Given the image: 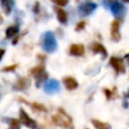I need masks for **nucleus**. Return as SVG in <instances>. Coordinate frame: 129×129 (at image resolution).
<instances>
[{
  "label": "nucleus",
  "instance_id": "1",
  "mask_svg": "<svg viewBox=\"0 0 129 129\" xmlns=\"http://www.w3.org/2000/svg\"><path fill=\"white\" fill-rule=\"evenodd\" d=\"M52 122L64 129H74V124H73V120L71 118V116L63 111L61 108H58L56 113L54 115H52L51 117Z\"/></svg>",
  "mask_w": 129,
  "mask_h": 129
},
{
  "label": "nucleus",
  "instance_id": "2",
  "mask_svg": "<svg viewBox=\"0 0 129 129\" xmlns=\"http://www.w3.org/2000/svg\"><path fill=\"white\" fill-rule=\"evenodd\" d=\"M40 43H41V47L43 48V50L46 52H49V53L53 52L57 48L55 36H54L53 32H51V31H46V32L42 33V35L40 37Z\"/></svg>",
  "mask_w": 129,
  "mask_h": 129
},
{
  "label": "nucleus",
  "instance_id": "3",
  "mask_svg": "<svg viewBox=\"0 0 129 129\" xmlns=\"http://www.w3.org/2000/svg\"><path fill=\"white\" fill-rule=\"evenodd\" d=\"M106 3L110 6L113 15L116 18H122L125 13V7L118 0H106Z\"/></svg>",
  "mask_w": 129,
  "mask_h": 129
},
{
  "label": "nucleus",
  "instance_id": "4",
  "mask_svg": "<svg viewBox=\"0 0 129 129\" xmlns=\"http://www.w3.org/2000/svg\"><path fill=\"white\" fill-rule=\"evenodd\" d=\"M19 117H20L21 123H22L23 125H25L26 127L32 128V129L36 127V122H35V120H33L32 118H30L29 115L27 114V112H26L23 108H21V109L19 110Z\"/></svg>",
  "mask_w": 129,
  "mask_h": 129
},
{
  "label": "nucleus",
  "instance_id": "5",
  "mask_svg": "<svg viewBox=\"0 0 129 129\" xmlns=\"http://www.w3.org/2000/svg\"><path fill=\"white\" fill-rule=\"evenodd\" d=\"M96 8H97V4H95L93 2H85V3H82V4L79 5L78 10H79V13L82 16H88Z\"/></svg>",
  "mask_w": 129,
  "mask_h": 129
},
{
  "label": "nucleus",
  "instance_id": "6",
  "mask_svg": "<svg viewBox=\"0 0 129 129\" xmlns=\"http://www.w3.org/2000/svg\"><path fill=\"white\" fill-rule=\"evenodd\" d=\"M109 63H110V66L114 69V71H115L117 74H124V73H125L124 63H123V60H122L120 57H117V56H112V57H110Z\"/></svg>",
  "mask_w": 129,
  "mask_h": 129
},
{
  "label": "nucleus",
  "instance_id": "7",
  "mask_svg": "<svg viewBox=\"0 0 129 129\" xmlns=\"http://www.w3.org/2000/svg\"><path fill=\"white\" fill-rule=\"evenodd\" d=\"M119 27H120L119 20L118 19L113 20L112 23H111V30H110L111 39L113 41H119L121 39V34H120V31H119Z\"/></svg>",
  "mask_w": 129,
  "mask_h": 129
},
{
  "label": "nucleus",
  "instance_id": "8",
  "mask_svg": "<svg viewBox=\"0 0 129 129\" xmlns=\"http://www.w3.org/2000/svg\"><path fill=\"white\" fill-rule=\"evenodd\" d=\"M44 91L47 94H53L59 91V84L56 80L50 79L48 80L44 85Z\"/></svg>",
  "mask_w": 129,
  "mask_h": 129
},
{
  "label": "nucleus",
  "instance_id": "9",
  "mask_svg": "<svg viewBox=\"0 0 129 129\" xmlns=\"http://www.w3.org/2000/svg\"><path fill=\"white\" fill-rule=\"evenodd\" d=\"M30 86V80L28 78L25 77H21L19 78L13 85V89L16 91H23L26 90L28 87Z\"/></svg>",
  "mask_w": 129,
  "mask_h": 129
},
{
  "label": "nucleus",
  "instance_id": "10",
  "mask_svg": "<svg viewBox=\"0 0 129 129\" xmlns=\"http://www.w3.org/2000/svg\"><path fill=\"white\" fill-rule=\"evenodd\" d=\"M90 49L95 52V53H101L103 58L107 57L108 55V52H107V49L105 48V46L103 44H101L100 42H97V41H94L90 44Z\"/></svg>",
  "mask_w": 129,
  "mask_h": 129
},
{
  "label": "nucleus",
  "instance_id": "11",
  "mask_svg": "<svg viewBox=\"0 0 129 129\" xmlns=\"http://www.w3.org/2000/svg\"><path fill=\"white\" fill-rule=\"evenodd\" d=\"M69 52L71 55L82 56L85 53V46L80 43H73V44H71V46L69 48Z\"/></svg>",
  "mask_w": 129,
  "mask_h": 129
},
{
  "label": "nucleus",
  "instance_id": "12",
  "mask_svg": "<svg viewBox=\"0 0 129 129\" xmlns=\"http://www.w3.org/2000/svg\"><path fill=\"white\" fill-rule=\"evenodd\" d=\"M18 101L19 102H22V103H25L26 105H28L29 107H31V109L35 110V111H38V112H46L47 109L44 105L40 104V103H37V102H28L27 100H25L24 98H21L19 97L18 98Z\"/></svg>",
  "mask_w": 129,
  "mask_h": 129
},
{
  "label": "nucleus",
  "instance_id": "13",
  "mask_svg": "<svg viewBox=\"0 0 129 129\" xmlns=\"http://www.w3.org/2000/svg\"><path fill=\"white\" fill-rule=\"evenodd\" d=\"M62 83H63L66 89L69 90V91L76 90L78 88V86H79L78 81L75 78H73V77H66V78H63L62 79Z\"/></svg>",
  "mask_w": 129,
  "mask_h": 129
},
{
  "label": "nucleus",
  "instance_id": "14",
  "mask_svg": "<svg viewBox=\"0 0 129 129\" xmlns=\"http://www.w3.org/2000/svg\"><path fill=\"white\" fill-rule=\"evenodd\" d=\"M54 11L56 13V17H57L58 21L60 23H62V24H66L68 22V14H67V12L60 7H54Z\"/></svg>",
  "mask_w": 129,
  "mask_h": 129
},
{
  "label": "nucleus",
  "instance_id": "15",
  "mask_svg": "<svg viewBox=\"0 0 129 129\" xmlns=\"http://www.w3.org/2000/svg\"><path fill=\"white\" fill-rule=\"evenodd\" d=\"M2 10L5 14H10L12 7L14 6V0H0Z\"/></svg>",
  "mask_w": 129,
  "mask_h": 129
},
{
  "label": "nucleus",
  "instance_id": "16",
  "mask_svg": "<svg viewBox=\"0 0 129 129\" xmlns=\"http://www.w3.org/2000/svg\"><path fill=\"white\" fill-rule=\"evenodd\" d=\"M47 78H48V74H47L45 71H43V72L39 73L38 75L34 76L35 86H36V87H39V86H40V84H42L43 82H45V81L47 80Z\"/></svg>",
  "mask_w": 129,
  "mask_h": 129
},
{
  "label": "nucleus",
  "instance_id": "17",
  "mask_svg": "<svg viewBox=\"0 0 129 129\" xmlns=\"http://www.w3.org/2000/svg\"><path fill=\"white\" fill-rule=\"evenodd\" d=\"M92 124L95 127V129H111L110 124L102 122V121L97 120V119H92Z\"/></svg>",
  "mask_w": 129,
  "mask_h": 129
},
{
  "label": "nucleus",
  "instance_id": "18",
  "mask_svg": "<svg viewBox=\"0 0 129 129\" xmlns=\"http://www.w3.org/2000/svg\"><path fill=\"white\" fill-rule=\"evenodd\" d=\"M18 26L17 25H11L9 27L6 28L5 30V35H6V38H11L13 36H15L17 33H18Z\"/></svg>",
  "mask_w": 129,
  "mask_h": 129
},
{
  "label": "nucleus",
  "instance_id": "19",
  "mask_svg": "<svg viewBox=\"0 0 129 129\" xmlns=\"http://www.w3.org/2000/svg\"><path fill=\"white\" fill-rule=\"evenodd\" d=\"M44 69H45V66H44V63H43V61H42L40 64H38V66L34 67L33 69H31V70L29 71V74H30V75H32V76L34 77V76L38 75L39 73H41V72L45 71Z\"/></svg>",
  "mask_w": 129,
  "mask_h": 129
},
{
  "label": "nucleus",
  "instance_id": "20",
  "mask_svg": "<svg viewBox=\"0 0 129 129\" xmlns=\"http://www.w3.org/2000/svg\"><path fill=\"white\" fill-rule=\"evenodd\" d=\"M21 121L18 119H10L9 121V129H20Z\"/></svg>",
  "mask_w": 129,
  "mask_h": 129
},
{
  "label": "nucleus",
  "instance_id": "21",
  "mask_svg": "<svg viewBox=\"0 0 129 129\" xmlns=\"http://www.w3.org/2000/svg\"><path fill=\"white\" fill-rule=\"evenodd\" d=\"M85 26H86V21L85 20H81V21H79L77 23V25L75 27V30L76 31H81V30H83L85 28Z\"/></svg>",
  "mask_w": 129,
  "mask_h": 129
},
{
  "label": "nucleus",
  "instance_id": "22",
  "mask_svg": "<svg viewBox=\"0 0 129 129\" xmlns=\"http://www.w3.org/2000/svg\"><path fill=\"white\" fill-rule=\"evenodd\" d=\"M17 67H18L17 63H13V64H11V66H7V67L2 68L1 71H2V72H13Z\"/></svg>",
  "mask_w": 129,
  "mask_h": 129
},
{
  "label": "nucleus",
  "instance_id": "23",
  "mask_svg": "<svg viewBox=\"0 0 129 129\" xmlns=\"http://www.w3.org/2000/svg\"><path fill=\"white\" fill-rule=\"evenodd\" d=\"M103 92H104L107 100H111L114 97V92L111 91V90H109V89H103Z\"/></svg>",
  "mask_w": 129,
  "mask_h": 129
},
{
  "label": "nucleus",
  "instance_id": "24",
  "mask_svg": "<svg viewBox=\"0 0 129 129\" xmlns=\"http://www.w3.org/2000/svg\"><path fill=\"white\" fill-rule=\"evenodd\" d=\"M51 1L58 6H66L69 3V0H51Z\"/></svg>",
  "mask_w": 129,
  "mask_h": 129
},
{
  "label": "nucleus",
  "instance_id": "25",
  "mask_svg": "<svg viewBox=\"0 0 129 129\" xmlns=\"http://www.w3.org/2000/svg\"><path fill=\"white\" fill-rule=\"evenodd\" d=\"M33 12H34V13H38V12H39V2H38V1H36L35 4H34Z\"/></svg>",
  "mask_w": 129,
  "mask_h": 129
},
{
  "label": "nucleus",
  "instance_id": "26",
  "mask_svg": "<svg viewBox=\"0 0 129 129\" xmlns=\"http://www.w3.org/2000/svg\"><path fill=\"white\" fill-rule=\"evenodd\" d=\"M36 56H37V58H38V59H40L41 61H43V60L45 59V57H46V56H45L44 54H40V53H38V54H37Z\"/></svg>",
  "mask_w": 129,
  "mask_h": 129
},
{
  "label": "nucleus",
  "instance_id": "27",
  "mask_svg": "<svg viewBox=\"0 0 129 129\" xmlns=\"http://www.w3.org/2000/svg\"><path fill=\"white\" fill-rule=\"evenodd\" d=\"M125 58H126V60H127V63L129 64V53H127V54L125 55Z\"/></svg>",
  "mask_w": 129,
  "mask_h": 129
},
{
  "label": "nucleus",
  "instance_id": "28",
  "mask_svg": "<svg viewBox=\"0 0 129 129\" xmlns=\"http://www.w3.org/2000/svg\"><path fill=\"white\" fill-rule=\"evenodd\" d=\"M121 1H123V2H125V3H128V2H129V0H121Z\"/></svg>",
  "mask_w": 129,
  "mask_h": 129
},
{
  "label": "nucleus",
  "instance_id": "29",
  "mask_svg": "<svg viewBox=\"0 0 129 129\" xmlns=\"http://www.w3.org/2000/svg\"><path fill=\"white\" fill-rule=\"evenodd\" d=\"M86 129H88V128H86Z\"/></svg>",
  "mask_w": 129,
  "mask_h": 129
},
{
  "label": "nucleus",
  "instance_id": "30",
  "mask_svg": "<svg viewBox=\"0 0 129 129\" xmlns=\"http://www.w3.org/2000/svg\"><path fill=\"white\" fill-rule=\"evenodd\" d=\"M77 1H78V0H77Z\"/></svg>",
  "mask_w": 129,
  "mask_h": 129
}]
</instances>
